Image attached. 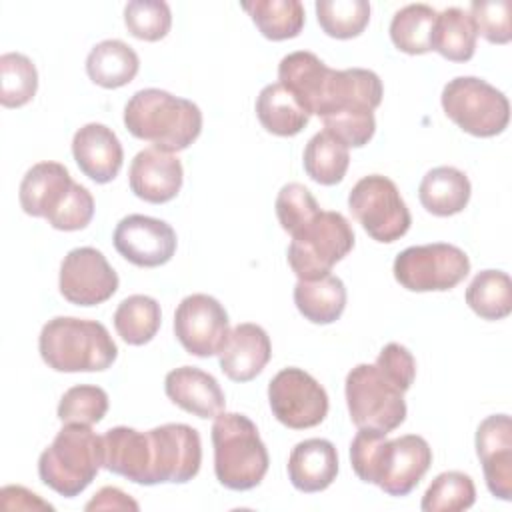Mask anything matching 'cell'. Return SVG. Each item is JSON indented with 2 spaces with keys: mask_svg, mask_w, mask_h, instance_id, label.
<instances>
[{
  "mask_svg": "<svg viewBox=\"0 0 512 512\" xmlns=\"http://www.w3.org/2000/svg\"><path fill=\"white\" fill-rule=\"evenodd\" d=\"M354 474L390 496L410 494L432 464V448L418 434L388 440L384 432L360 428L350 444Z\"/></svg>",
  "mask_w": 512,
  "mask_h": 512,
  "instance_id": "obj_1",
  "label": "cell"
},
{
  "mask_svg": "<svg viewBox=\"0 0 512 512\" xmlns=\"http://www.w3.org/2000/svg\"><path fill=\"white\" fill-rule=\"evenodd\" d=\"M382 80L366 68L332 70L326 98L320 110L324 130L348 148L370 142L376 130L374 110L382 102Z\"/></svg>",
  "mask_w": 512,
  "mask_h": 512,
  "instance_id": "obj_2",
  "label": "cell"
},
{
  "mask_svg": "<svg viewBox=\"0 0 512 512\" xmlns=\"http://www.w3.org/2000/svg\"><path fill=\"white\" fill-rule=\"evenodd\" d=\"M124 126L134 138L166 152H180L200 136L202 112L192 100L160 88H144L126 102Z\"/></svg>",
  "mask_w": 512,
  "mask_h": 512,
  "instance_id": "obj_3",
  "label": "cell"
},
{
  "mask_svg": "<svg viewBox=\"0 0 512 512\" xmlns=\"http://www.w3.org/2000/svg\"><path fill=\"white\" fill-rule=\"evenodd\" d=\"M38 350L56 372H100L118 356L116 342L104 324L74 316L48 320L40 330Z\"/></svg>",
  "mask_w": 512,
  "mask_h": 512,
  "instance_id": "obj_4",
  "label": "cell"
},
{
  "mask_svg": "<svg viewBox=\"0 0 512 512\" xmlns=\"http://www.w3.org/2000/svg\"><path fill=\"white\" fill-rule=\"evenodd\" d=\"M214 474L230 490H252L268 472V450L256 424L236 412H220L212 424Z\"/></svg>",
  "mask_w": 512,
  "mask_h": 512,
  "instance_id": "obj_5",
  "label": "cell"
},
{
  "mask_svg": "<svg viewBox=\"0 0 512 512\" xmlns=\"http://www.w3.org/2000/svg\"><path fill=\"white\" fill-rule=\"evenodd\" d=\"M102 468V436L86 424H64L38 458L40 480L60 496L84 492Z\"/></svg>",
  "mask_w": 512,
  "mask_h": 512,
  "instance_id": "obj_6",
  "label": "cell"
},
{
  "mask_svg": "<svg viewBox=\"0 0 512 512\" xmlns=\"http://www.w3.org/2000/svg\"><path fill=\"white\" fill-rule=\"evenodd\" d=\"M354 248V230L350 222L332 210H320L318 216L292 236L288 246V264L298 280H316L330 274Z\"/></svg>",
  "mask_w": 512,
  "mask_h": 512,
  "instance_id": "obj_7",
  "label": "cell"
},
{
  "mask_svg": "<svg viewBox=\"0 0 512 512\" xmlns=\"http://www.w3.org/2000/svg\"><path fill=\"white\" fill-rule=\"evenodd\" d=\"M444 114L464 132L490 138L502 134L510 120V104L504 92L476 76L452 78L440 96Z\"/></svg>",
  "mask_w": 512,
  "mask_h": 512,
  "instance_id": "obj_8",
  "label": "cell"
},
{
  "mask_svg": "<svg viewBox=\"0 0 512 512\" xmlns=\"http://www.w3.org/2000/svg\"><path fill=\"white\" fill-rule=\"evenodd\" d=\"M350 420L360 430L392 432L406 420L404 392L376 364L354 366L344 384Z\"/></svg>",
  "mask_w": 512,
  "mask_h": 512,
  "instance_id": "obj_9",
  "label": "cell"
},
{
  "mask_svg": "<svg viewBox=\"0 0 512 512\" xmlns=\"http://www.w3.org/2000/svg\"><path fill=\"white\" fill-rule=\"evenodd\" d=\"M392 272L396 282L410 292H444L468 276L470 260L462 248L434 242L402 250L394 258Z\"/></svg>",
  "mask_w": 512,
  "mask_h": 512,
  "instance_id": "obj_10",
  "label": "cell"
},
{
  "mask_svg": "<svg viewBox=\"0 0 512 512\" xmlns=\"http://www.w3.org/2000/svg\"><path fill=\"white\" fill-rule=\"evenodd\" d=\"M348 206L368 236L382 244L396 242L412 224L398 186L382 174L360 178L348 194Z\"/></svg>",
  "mask_w": 512,
  "mask_h": 512,
  "instance_id": "obj_11",
  "label": "cell"
},
{
  "mask_svg": "<svg viewBox=\"0 0 512 512\" xmlns=\"http://www.w3.org/2000/svg\"><path fill=\"white\" fill-rule=\"evenodd\" d=\"M268 402L280 424L292 430L318 426L328 414V394L302 368H284L268 384Z\"/></svg>",
  "mask_w": 512,
  "mask_h": 512,
  "instance_id": "obj_12",
  "label": "cell"
},
{
  "mask_svg": "<svg viewBox=\"0 0 512 512\" xmlns=\"http://www.w3.org/2000/svg\"><path fill=\"white\" fill-rule=\"evenodd\" d=\"M150 436V486L162 482L184 484L192 480L202 462V442L188 424H162L148 430Z\"/></svg>",
  "mask_w": 512,
  "mask_h": 512,
  "instance_id": "obj_13",
  "label": "cell"
},
{
  "mask_svg": "<svg viewBox=\"0 0 512 512\" xmlns=\"http://www.w3.org/2000/svg\"><path fill=\"white\" fill-rule=\"evenodd\" d=\"M174 334L188 354L198 358L220 354L230 334L228 314L216 298L190 294L174 312Z\"/></svg>",
  "mask_w": 512,
  "mask_h": 512,
  "instance_id": "obj_14",
  "label": "cell"
},
{
  "mask_svg": "<svg viewBox=\"0 0 512 512\" xmlns=\"http://www.w3.org/2000/svg\"><path fill=\"white\" fill-rule=\"evenodd\" d=\"M60 294L76 306H96L106 302L118 290V274L106 256L82 246L70 250L60 264Z\"/></svg>",
  "mask_w": 512,
  "mask_h": 512,
  "instance_id": "obj_15",
  "label": "cell"
},
{
  "mask_svg": "<svg viewBox=\"0 0 512 512\" xmlns=\"http://www.w3.org/2000/svg\"><path fill=\"white\" fill-rule=\"evenodd\" d=\"M116 252L140 268L166 264L176 252L174 228L158 218L144 214L124 216L114 230Z\"/></svg>",
  "mask_w": 512,
  "mask_h": 512,
  "instance_id": "obj_16",
  "label": "cell"
},
{
  "mask_svg": "<svg viewBox=\"0 0 512 512\" xmlns=\"http://www.w3.org/2000/svg\"><path fill=\"white\" fill-rule=\"evenodd\" d=\"M476 454L492 496L512 498V422L508 414L484 418L476 430Z\"/></svg>",
  "mask_w": 512,
  "mask_h": 512,
  "instance_id": "obj_17",
  "label": "cell"
},
{
  "mask_svg": "<svg viewBox=\"0 0 512 512\" xmlns=\"http://www.w3.org/2000/svg\"><path fill=\"white\" fill-rule=\"evenodd\" d=\"M128 180L134 196L150 204H164L176 198L182 188V162L174 152L156 146L144 148L132 158Z\"/></svg>",
  "mask_w": 512,
  "mask_h": 512,
  "instance_id": "obj_18",
  "label": "cell"
},
{
  "mask_svg": "<svg viewBox=\"0 0 512 512\" xmlns=\"http://www.w3.org/2000/svg\"><path fill=\"white\" fill-rule=\"evenodd\" d=\"M72 156L84 176L98 184L114 180L124 162V150L112 128L90 122L76 130Z\"/></svg>",
  "mask_w": 512,
  "mask_h": 512,
  "instance_id": "obj_19",
  "label": "cell"
},
{
  "mask_svg": "<svg viewBox=\"0 0 512 512\" xmlns=\"http://www.w3.org/2000/svg\"><path fill=\"white\" fill-rule=\"evenodd\" d=\"M70 172L60 162H38L22 178L18 198L28 216L50 220L74 190Z\"/></svg>",
  "mask_w": 512,
  "mask_h": 512,
  "instance_id": "obj_20",
  "label": "cell"
},
{
  "mask_svg": "<svg viewBox=\"0 0 512 512\" xmlns=\"http://www.w3.org/2000/svg\"><path fill=\"white\" fill-rule=\"evenodd\" d=\"M220 368L234 382L256 378L272 356V344L266 330L252 322L234 326L220 350Z\"/></svg>",
  "mask_w": 512,
  "mask_h": 512,
  "instance_id": "obj_21",
  "label": "cell"
},
{
  "mask_svg": "<svg viewBox=\"0 0 512 512\" xmlns=\"http://www.w3.org/2000/svg\"><path fill=\"white\" fill-rule=\"evenodd\" d=\"M330 78L332 68L306 50L290 52L278 64L280 84L298 100L308 116L320 114Z\"/></svg>",
  "mask_w": 512,
  "mask_h": 512,
  "instance_id": "obj_22",
  "label": "cell"
},
{
  "mask_svg": "<svg viewBox=\"0 0 512 512\" xmlns=\"http://www.w3.org/2000/svg\"><path fill=\"white\" fill-rule=\"evenodd\" d=\"M164 390L176 406L198 418H216L226 406L218 380L196 366L170 370L164 378Z\"/></svg>",
  "mask_w": 512,
  "mask_h": 512,
  "instance_id": "obj_23",
  "label": "cell"
},
{
  "mask_svg": "<svg viewBox=\"0 0 512 512\" xmlns=\"http://www.w3.org/2000/svg\"><path fill=\"white\" fill-rule=\"evenodd\" d=\"M150 436L128 426H116L102 436V468L136 484L150 486Z\"/></svg>",
  "mask_w": 512,
  "mask_h": 512,
  "instance_id": "obj_24",
  "label": "cell"
},
{
  "mask_svg": "<svg viewBox=\"0 0 512 512\" xmlns=\"http://www.w3.org/2000/svg\"><path fill=\"white\" fill-rule=\"evenodd\" d=\"M336 474L338 452L330 440H302L288 456V478L300 492H322L336 480Z\"/></svg>",
  "mask_w": 512,
  "mask_h": 512,
  "instance_id": "obj_25",
  "label": "cell"
},
{
  "mask_svg": "<svg viewBox=\"0 0 512 512\" xmlns=\"http://www.w3.org/2000/svg\"><path fill=\"white\" fill-rule=\"evenodd\" d=\"M470 180L454 166H438L426 172L420 182V204L434 216H454L462 212L470 200Z\"/></svg>",
  "mask_w": 512,
  "mask_h": 512,
  "instance_id": "obj_26",
  "label": "cell"
},
{
  "mask_svg": "<svg viewBox=\"0 0 512 512\" xmlns=\"http://www.w3.org/2000/svg\"><path fill=\"white\" fill-rule=\"evenodd\" d=\"M294 304L312 324H332L346 308V286L332 274L316 280H298L294 286Z\"/></svg>",
  "mask_w": 512,
  "mask_h": 512,
  "instance_id": "obj_27",
  "label": "cell"
},
{
  "mask_svg": "<svg viewBox=\"0 0 512 512\" xmlns=\"http://www.w3.org/2000/svg\"><path fill=\"white\" fill-rule=\"evenodd\" d=\"M138 68L140 60L134 48L114 38L98 42L86 58L88 78L108 90L130 84L138 74Z\"/></svg>",
  "mask_w": 512,
  "mask_h": 512,
  "instance_id": "obj_28",
  "label": "cell"
},
{
  "mask_svg": "<svg viewBox=\"0 0 512 512\" xmlns=\"http://www.w3.org/2000/svg\"><path fill=\"white\" fill-rule=\"evenodd\" d=\"M476 26L462 8H446L436 14L430 48L452 62H468L476 50Z\"/></svg>",
  "mask_w": 512,
  "mask_h": 512,
  "instance_id": "obj_29",
  "label": "cell"
},
{
  "mask_svg": "<svg viewBox=\"0 0 512 512\" xmlns=\"http://www.w3.org/2000/svg\"><path fill=\"white\" fill-rule=\"evenodd\" d=\"M256 116L260 124L276 136H296L310 120L298 100L280 84H268L256 98Z\"/></svg>",
  "mask_w": 512,
  "mask_h": 512,
  "instance_id": "obj_30",
  "label": "cell"
},
{
  "mask_svg": "<svg viewBox=\"0 0 512 512\" xmlns=\"http://www.w3.org/2000/svg\"><path fill=\"white\" fill-rule=\"evenodd\" d=\"M242 10H246L260 30V34L268 40H288L296 38L304 26V6L298 0H254L242 2Z\"/></svg>",
  "mask_w": 512,
  "mask_h": 512,
  "instance_id": "obj_31",
  "label": "cell"
},
{
  "mask_svg": "<svg viewBox=\"0 0 512 512\" xmlns=\"http://www.w3.org/2000/svg\"><path fill=\"white\" fill-rule=\"evenodd\" d=\"M162 312L152 296L132 294L124 298L114 312V328L130 346L148 344L160 330Z\"/></svg>",
  "mask_w": 512,
  "mask_h": 512,
  "instance_id": "obj_32",
  "label": "cell"
},
{
  "mask_svg": "<svg viewBox=\"0 0 512 512\" xmlns=\"http://www.w3.org/2000/svg\"><path fill=\"white\" fill-rule=\"evenodd\" d=\"M348 164V146L326 130L314 134L304 148V170L314 182L322 186H334L342 182Z\"/></svg>",
  "mask_w": 512,
  "mask_h": 512,
  "instance_id": "obj_33",
  "label": "cell"
},
{
  "mask_svg": "<svg viewBox=\"0 0 512 512\" xmlns=\"http://www.w3.org/2000/svg\"><path fill=\"white\" fill-rule=\"evenodd\" d=\"M466 304L484 320H502L512 312V282L502 270L478 272L466 288Z\"/></svg>",
  "mask_w": 512,
  "mask_h": 512,
  "instance_id": "obj_34",
  "label": "cell"
},
{
  "mask_svg": "<svg viewBox=\"0 0 512 512\" xmlns=\"http://www.w3.org/2000/svg\"><path fill=\"white\" fill-rule=\"evenodd\" d=\"M436 14L438 12L428 4H408L400 8L390 22L392 44L400 52H406L412 56L430 52Z\"/></svg>",
  "mask_w": 512,
  "mask_h": 512,
  "instance_id": "obj_35",
  "label": "cell"
},
{
  "mask_svg": "<svg viewBox=\"0 0 512 512\" xmlns=\"http://www.w3.org/2000/svg\"><path fill=\"white\" fill-rule=\"evenodd\" d=\"M38 88V72L34 62L20 52L0 56V104L20 108L28 104Z\"/></svg>",
  "mask_w": 512,
  "mask_h": 512,
  "instance_id": "obj_36",
  "label": "cell"
},
{
  "mask_svg": "<svg viewBox=\"0 0 512 512\" xmlns=\"http://www.w3.org/2000/svg\"><path fill=\"white\" fill-rule=\"evenodd\" d=\"M316 16L320 28L338 40L356 38L370 20V4L366 0H318Z\"/></svg>",
  "mask_w": 512,
  "mask_h": 512,
  "instance_id": "obj_37",
  "label": "cell"
},
{
  "mask_svg": "<svg viewBox=\"0 0 512 512\" xmlns=\"http://www.w3.org/2000/svg\"><path fill=\"white\" fill-rule=\"evenodd\" d=\"M476 500V488L468 474L448 470L438 474L422 496L424 512H460L468 510Z\"/></svg>",
  "mask_w": 512,
  "mask_h": 512,
  "instance_id": "obj_38",
  "label": "cell"
},
{
  "mask_svg": "<svg viewBox=\"0 0 512 512\" xmlns=\"http://www.w3.org/2000/svg\"><path fill=\"white\" fill-rule=\"evenodd\" d=\"M108 412V394L100 386L80 384L64 392L58 404L62 424H98Z\"/></svg>",
  "mask_w": 512,
  "mask_h": 512,
  "instance_id": "obj_39",
  "label": "cell"
},
{
  "mask_svg": "<svg viewBox=\"0 0 512 512\" xmlns=\"http://www.w3.org/2000/svg\"><path fill=\"white\" fill-rule=\"evenodd\" d=\"M128 32L146 42L162 40L172 26V12L164 0H132L124 8Z\"/></svg>",
  "mask_w": 512,
  "mask_h": 512,
  "instance_id": "obj_40",
  "label": "cell"
},
{
  "mask_svg": "<svg viewBox=\"0 0 512 512\" xmlns=\"http://www.w3.org/2000/svg\"><path fill=\"white\" fill-rule=\"evenodd\" d=\"M274 208H276V216L282 230L288 232L290 236L298 234L320 212V206L312 196V192L298 182H290L280 188Z\"/></svg>",
  "mask_w": 512,
  "mask_h": 512,
  "instance_id": "obj_41",
  "label": "cell"
},
{
  "mask_svg": "<svg viewBox=\"0 0 512 512\" xmlns=\"http://www.w3.org/2000/svg\"><path fill=\"white\" fill-rule=\"evenodd\" d=\"M476 32L492 44H508L512 38L510 2L508 0H480L470 4Z\"/></svg>",
  "mask_w": 512,
  "mask_h": 512,
  "instance_id": "obj_42",
  "label": "cell"
},
{
  "mask_svg": "<svg viewBox=\"0 0 512 512\" xmlns=\"http://www.w3.org/2000/svg\"><path fill=\"white\" fill-rule=\"evenodd\" d=\"M374 364L402 392H406L412 386L414 378H416V360H414L412 352L406 346L398 344V342L386 344L380 350Z\"/></svg>",
  "mask_w": 512,
  "mask_h": 512,
  "instance_id": "obj_43",
  "label": "cell"
},
{
  "mask_svg": "<svg viewBox=\"0 0 512 512\" xmlns=\"http://www.w3.org/2000/svg\"><path fill=\"white\" fill-rule=\"evenodd\" d=\"M92 216H94V198L88 188L76 182L72 194L68 196L64 206L58 210V214L48 220V224L56 230L74 232V230L86 228Z\"/></svg>",
  "mask_w": 512,
  "mask_h": 512,
  "instance_id": "obj_44",
  "label": "cell"
},
{
  "mask_svg": "<svg viewBox=\"0 0 512 512\" xmlns=\"http://www.w3.org/2000/svg\"><path fill=\"white\" fill-rule=\"evenodd\" d=\"M86 510H138V502L116 486L100 488L92 500L84 506Z\"/></svg>",
  "mask_w": 512,
  "mask_h": 512,
  "instance_id": "obj_45",
  "label": "cell"
},
{
  "mask_svg": "<svg viewBox=\"0 0 512 512\" xmlns=\"http://www.w3.org/2000/svg\"><path fill=\"white\" fill-rule=\"evenodd\" d=\"M12 490H14V494H18V498L14 500V504H10L8 508H50L52 510V506L48 504V502H44V500H40L38 498V494H34V492H30V490H26V488H22V486H10Z\"/></svg>",
  "mask_w": 512,
  "mask_h": 512,
  "instance_id": "obj_46",
  "label": "cell"
}]
</instances>
